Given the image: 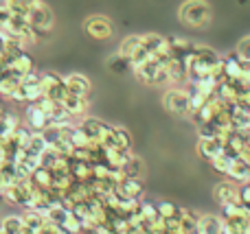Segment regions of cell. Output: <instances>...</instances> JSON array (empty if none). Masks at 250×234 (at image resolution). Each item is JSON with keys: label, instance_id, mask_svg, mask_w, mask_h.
Here are the masks:
<instances>
[{"label": "cell", "instance_id": "cell-1", "mask_svg": "<svg viewBox=\"0 0 250 234\" xmlns=\"http://www.w3.org/2000/svg\"><path fill=\"white\" fill-rule=\"evenodd\" d=\"M178 18L187 26L200 29V26H207L211 22V7H208L207 0H187L178 11Z\"/></svg>", "mask_w": 250, "mask_h": 234}, {"label": "cell", "instance_id": "cell-2", "mask_svg": "<svg viewBox=\"0 0 250 234\" xmlns=\"http://www.w3.org/2000/svg\"><path fill=\"white\" fill-rule=\"evenodd\" d=\"M42 94H44V90H42V74H38L33 70V72H29V74H24V77H22L18 90L13 92L9 99L18 101V103H33V101H38Z\"/></svg>", "mask_w": 250, "mask_h": 234}, {"label": "cell", "instance_id": "cell-3", "mask_svg": "<svg viewBox=\"0 0 250 234\" xmlns=\"http://www.w3.org/2000/svg\"><path fill=\"white\" fill-rule=\"evenodd\" d=\"M26 18H29L31 26L35 29V33H38L40 37L46 35V33H51L53 22H55V16H53L51 7H48L46 2H42V0H38V2L29 9V16Z\"/></svg>", "mask_w": 250, "mask_h": 234}, {"label": "cell", "instance_id": "cell-4", "mask_svg": "<svg viewBox=\"0 0 250 234\" xmlns=\"http://www.w3.org/2000/svg\"><path fill=\"white\" fill-rule=\"evenodd\" d=\"M165 108L169 109L176 116H187L191 114V96L189 90H182V88H171V90L165 94Z\"/></svg>", "mask_w": 250, "mask_h": 234}, {"label": "cell", "instance_id": "cell-5", "mask_svg": "<svg viewBox=\"0 0 250 234\" xmlns=\"http://www.w3.org/2000/svg\"><path fill=\"white\" fill-rule=\"evenodd\" d=\"M42 90L46 96H51L53 101L62 103L64 96L68 94V86H66V79L57 72H44L42 74Z\"/></svg>", "mask_w": 250, "mask_h": 234}, {"label": "cell", "instance_id": "cell-6", "mask_svg": "<svg viewBox=\"0 0 250 234\" xmlns=\"http://www.w3.org/2000/svg\"><path fill=\"white\" fill-rule=\"evenodd\" d=\"M83 29L92 39H110L114 35V24L105 16H90L83 22Z\"/></svg>", "mask_w": 250, "mask_h": 234}, {"label": "cell", "instance_id": "cell-7", "mask_svg": "<svg viewBox=\"0 0 250 234\" xmlns=\"http://www.w3.org/2000/svg\"><path fill=\"white\" fill-rule=\"evenodd\" d=\"M24 123L33 131H44L48 125H51V121H48V112L40 108L38 101L29 103V108H26V114H24Z\"/></svg>", "mask_w": 250, "mask_h": 234}, {"label": "cell", "instance_id": "cell-8", "mask_svg": "<svg viewBox=\"0 0 250 234\" xmlns=\"http://www.w3.org/2000/svg\"><path fill=\"white\" fill-rule=\"evenodd\" d=\"M160 68H163V64H160L156 57H151V59H147L145 64L136 66V68H132V70H134V74H136V79H138L141 83H147V86H156Z\"/></svg>", "mask_w": 250, "mask_h": 234}, {"label": "cell", "instance_id": "cell-9", "mask_svg": "<svg viewBox=\"0 0 250 234\" xmlns=\"http://www.w3.org/2000/svg\"><path fill=\"white\" fill-rule=\"evenodd\" d=\"M224 144L226 140L222 136H215V138H200L198 140V153L207 160H213L220 153H224Z\"/></svg>", "mask_w": 250, "mask_h": 234}, {"label": "cell", "instance_id": "cell-10", "mask_svg": "<svg viewBox=\"0 0 250 234\" xmlns=\"http://www.w3.org/2000/svg\"><path fill=\"white\" fill-rule=\"evenodd\" d=\"M79 127L83 129V134L90 138V143H99L101 138H104V134H105V129H108V123H104V121H99V118H92V116H86V118H82V123H79Z\"/></svg>", "mask_w": 250, "mask_h": 234}, {"label": "cell", "instance_id": "cell-11", "mask_svg": "<svg viewBox=\"0 0 250 234\" xmlns=\"http://www.w3.org/2000/svg\"><path fill=\"white\" fill-rule=\"evenodd\" d=\"M117 193L123 197H132V199H143L145 186H143L141 178H125L117 184Z\"/></svg>", "mask_w": 250, "mask_h": 234}, {"label": "cell", "instance_id": "cell-12", "mask_svg": "<svg viewBox=\"0 0 250 234\" xmlns=\"http://www.w3.org/2000/svg\"><path fill=\"white\" fill-rule=\"evenodd\" d=\"M66 79V86H68V92H73V94H79V96H88L92 90V83L90 79L86 77V74H79V72H73L68 74Z\"/></svg>", "mask_w": 250, "mask_h": 234}, {"label": "cell", "instance_id": "cell-13", "mask_svg": "<svg viewBox=\"0 0 250 234\" xmlns=\"http://www.w3.org/2000/svg\"><path fill=\"white\" fill-rule=\"evenodd\" d=\"M226 178L233 180V182H239V184L250 182V162H246L244 158H237V160H233V164H230Z\"/></svg>", "mask_w": 250, "mask_h": 234}, {"label": "cell", "instance_id": "cell-14", "mask_svg": "<svg viewBox=\"0 0 250 234\" xmlns=\"http://www.w3.org/2000/svg\"><path fill=\"white\" fill-rule=\"evenodd\" d=\"M62 103H64V108L73 114V118L75 116H83V114H86V109H88V96H79V94L68 92V94L64 96V101H62Z\"/></svg>", "mask_w": 250, "mask_h": 234}, {"label": "cell", "instance_id": "cell-15", "mask_svg": "<svg viewBox=\"0 0 250 234\" xmlns=\"http://www.w3.org/2000/svg\"><path fill=\"white\" fill-rule=\"evenodd\" d=\"M239 186L235 182H230V180H224V182H220L215 186V191H213V195H215V201L217 204H229V201H233V197L237 195Z\"/></svg>", "mask_w": 250, "mask_h": 234}, {"label": "cell", "instance_id": "cell-16", "mask_svg": "<svg viewBox=\"0 0 250 234\" xmlns=\"http://www.w3.org/2000/svg\"><path fill=\"white\" fill-rule=\"evenodd\" d=\"M9 66H11V70L16 74H20V77H24V74L33 72V57L29 55V53H20V55H16L13 59H9Z\"/></svg>", "mask_w": 250, "mask_h": 234}, {"label": "cell", "instance_id": "cell-17", "mask_svg": "<svg viewBox=\"0 0 250 234\" xmlns=\"http://www.w3.org/2000/svg\"><path fill=\"white\" fill-rule=\"evenodd\" d=\"M198 234H222V219L215 215H202L198 221Z\"/></svg>", "mask_w": 250, "mask_h": 234}, {"label": "cell", "instance_id": "cell-18", "mask_svg": "<svg viewBox=\"0 0 250 234\" xmlns=\"http://www.w3.org/2000/svg\"><path fill=\"white\" fill-rule=\"evenodd\" d=\"M224 74H226V79L242 77V57L237 53H230V55L224 57Z\"/></svg>", "mask_w": 250, "mask_h": 234}, {"label": "cell", "instance_id": "cell-19", "mask_svg": "<svg viewBox=\"0 0 250 234\" xmlns=\"http://www.w3.org/2000/svg\"><path fill=\"white\" fill-rule=\"evenodd\" d=\"M70 175H73L75 180H79V182H92V180H95L90 162H77V160H73V164H70Z\"/></svg>", "mask_w": 250, "mask_h": 234}, {"label": "cell", "instance_id": "cell-20", "mask_svg": "<svg viewBox=\"0 0 250 234\" xmlns=\"http://www.w3.org/2000/svg\"><path fill=\"white\" fill-rule=\"evenodd\" d=\"M22 221H24V228H29L33 232H42V228L46 226V217L42 213H38V210H24Z\"/></svg>", "mask_w": 250, "mask_h": 234}, {"label": "cell", "instance_id": "cell-21", "mask_svg": "<svg viewBox=\"0 0 250 234\" xmlns=\"http://www.w3.org/2000/svg\"><path fill=\"white\" fill-rule=\"evenodd\" d=\"M16 182H18V175H16L13 162H4V164L0 166V195H2L9 186H13Z\"/></svg>", "mask_w": 250, "mask_h": 234}, {"label": "cell", "instance_id": "cell-22", "mask_svg": "<svg viewBox=\"0 0 250 234\" xmlns=\"http://www.w3.org/2000/svg\"><path fill=\"white\" fill-rule=\"evenodd\" d=\"M48 121H51V125L62 127V125H68V123L73 121V114L64 108V103H55V108L48 112Z\"/></svg>", "mask_w": 250, "mask_h": 234}, {"label": "cell", "instance_id": "cell-23", "mask_svg": "<svg viewBox=\"0 0 250 234\" xmlns=\"http://www.w3.org/2000/svg\"><path fill=\"white\" fill-rule=\"evenodd\" d=\"M31 180H33V184L38 188H48L53 184V169H46V166L40 164L38 169H33Z\"/></svg>", "mask_w": 250, "mask_h": 234}, {"label": "cell", "instance_id": "cell-24", "mask_svg": "<svg viewBox=\"0 0 250 234\" xmlns=\"http://www.w3.org/2000/svg\"><path fill=\"white\" fill-rule=\"evenodd\" d=\"M68 215H70V210L66 208V206H62V204H55V206H51V210H48L44 217H46V223H55V226H64L66 223V219H68Z\"/></svg>", "mask_w": 250, "mask_h": 234}, {"label": "cell", "instance_id": "cell-25", "mask_svg": "<svg viewBox=\"0 0 250 234\" xmlns=\"http://www.w3.org/2000/svg\"><path fill=\"white\" fill-rule=\"evenodd\" d=\"M0 228L9 234H22L24 230V221H22V215H9V217L0 219Z\"/></svg>", "mask_w": 250, "mask_h": 234}, {"label": "cell", "instance_id": "cell-26", "mask_svg": "<svg viewBox=\"0 0 250 234\" xmlns=\"http://www.w3.org/2000/svg\"><path fill=\"white\" fill-rule=\"evenodd\" d=\"M29 153H33V156H42L44 151L48 149V140L46 136H44V131H33V136H31V143H29Z\"/></svg>", "mask_w": 250, "mask_h": 234}, {"label": "cell", "instance_id": "cell-27", "mask_svg": "<svg viewBox=\"0 0 250 234\" xmlns=\"http://www.w3.org/2000/svg\"><path fill=\"white\" fill-rule=\"evenodd\" d=\"M138 44H141V35H127V37L121 42V46H119V55H123V57H132L134 55V51L138 48Z\"/></svg>", "mask_w": 250, "mask_h": 234}, {"label": "cell", "instance_id": "cell-28", "mask_svg": "<svg viewBox=\"0 0 250 234\" xmlns=\"http://www.w3.org/2000/svg\"><path fill=\"white\" fill-rule=\"evenodd\" d=\"M233 160H237V158H230V156H226V153H220L217 158H213V160H208V162H211V166L220 175H226L230 169V164H233Z\"/></svg>", "mask_w": 250, "mask_h": 234}, {"label": "cell", "instance_id": "cell-29", "mask_svg": "<svg viewBox=\"0 0 250 234\" xmlns=\"http://www.w3.org/2000/svg\"><path fill=\"white\" fill-rule=\"evenodd\" d=\"M35 2H38V0H4V4H7L13 13H20V16H29V9L33 7Z\"/></svg>", "mask_w": 250, "mask_h": 234}, {"label": "cell", "instance_id": "cell-30", "mask_svg": "<svg viewBox=\"0 0 250 234\" xmlns=\"http://www.w3.org/2000/svg\"><path fill=\"white\" fill-rule=\"evenodd\" d=\"M114 138H117L119 149H123V151H132V136H129L127 129H123V127H114Z\"/></svg>", "mask_w": 250, "mask_h": 234}, {"label": "cell", "instance_id": "cell-31", "mask_svg": "<svg viewBox=\"0 0 250 234\" xmlns=\"http://www.w3.org/2000/svg\"><path fill=\"white\" fill-rule=\"evenodd\" d=\"M123 171H125V175H127V178H141V173H143V160H141V158H134L132 156L127 162H125Z\"/></svg>", "mask_w": 250, "mask_h": 234}, {"label": "cell", "instance_id": "cell-32", "mask_svg": "<svg viewBox=\"0 0 250 234\" xmlns=\"http://www.w3.org/2000/svg\"><path fill=\"white\" fill-rule=\"evenodd\" d=\"M138 210H141V215L145 217V221H154V219H158V206L151 204V201H145L141 199V206H138Z\"/></svg>", "mask_w": 250, "mask_h": 234}, {"label": "cell", "instance_id": "cell-33", "mask_svg": "<svg viewBox=\"0 0 250 234\" xmlns=\"http://www.w3.org/2000/svg\"><path fill=\"white\" fill-rule=\"evenodd\" d=\"M158 215L163 219H169V217H176L178 213H180V208H178L176 204H171V201H158Z\"/></svg>", "mask_w": 250, "mask_h": 234}, {"label": "cell", "instance_id": "cell-34", "mask_svg": "<svg viewBox=\"0 0 250 234\" xmlns=\"http://www.w3.org/2000/svg\"><path fill=\"white\" fill-rule=\"evenodd\" d=\"M198 129H200V138H215V136H220V127L213 121L198 125Z\"/></svg>", "mask_w": 250, "mask_h": 234}, {"label": "cell", "instance_id": "cell-35", "mask_svg": "<svg viewBox=\"0 0 250 234\" xmlns=\"http://www.w3.org/2000/svg\"><path fill=\"white\" fill-rule=\"evenodd\" d=\"M110 68H112L114 72H123V70L132 68V64H129L127 57H123V55H119V53H117V57H112V59H110Z\"/></svg>", "mask_w": 250, "mask_h": 234}, {"label": "cell", "instance_id": "cell-36", "mask_svg": "<svg viewBox=\"0 0 250 234\" xmlns=\"http://www.w3.org/2000/svg\"><path fill=\"white\" fill-rule=\"evenodd\" d=\"M244 206H237L233 204V201H229V204H222V219H233L237 217V215H242Z\"/></svg>", "mask_w": 250, "mask_h": 234}, {"label": "cell", "instance_id": "cell-37", "mask_svg": "<svg viewBox=\"0 0 250 234\" xmlns=\"http://www.w3.org/2000/svg\"><path fill=\"white\" fill-rule=\"evenodd\" d=\"M237 55L242 57V59H248V61H250V35H248V37H244L242 42H239Z\"/></svg>", "mask_w": 250, "mask_h": 234}, {"label": "cell", "instance_id": "cell-38", "mask_svg": "<svg viewBox=\"0 0 250 234\" xmlns=\"http://www.w3.org/2000/svg\"><path fill=\"white\" fill-rule=\"evenodd\" d=\"M9 20H11V9L2 2V4H0V29H4Z\"/></svg>", "mask_w": 250, "mask_h": 234}, {"label": "cell", "instance_id": "cell-39", "mask_svg": "<svg viewBox=\"0 0 250 234\" xmlns=\"http://www.w3.org/2000/svg\"><path fill=\"white\" fill-rule=\"evenodd\" d=\"M239 195H242L244 206H250V182H244L242 186H239Z\"/></svg>", "mask_w": 250, "mask_h": 234}, {"label": "cell", "instance_id": "cell-40", "mask_svg": "<svg viewBox=\"0 0 250 234\" xmlns=\"http://www.w3.org/2000/svg\"><path fill=\"white\" fill-rule=\"evenodd\" d=\"M95 234H119V232L114 230L112 226H108V223H101V226L95 230Z\"/></svg>", "mask_w": 250, "mask_h": 234}, {"label": "cell", "instance_id": "cell-41", "mask_svg": "<svg viewBox=\"0 0 250 234\" xmlns=\"http://www.w3.org/2000/svg\"><path fill=\"white\" fill-rule=\"evenodd\" d=\"M7 42H9V35L4 31H0V57L7 53Z\"/></svg>", "mask_w": 250, "mask_h": 234}, {"label": "cell", "instance_id": "cell-42", "mask_svg": "<svg viewBox=\"0 0 250 234\" xmlns=\"http://www.w3.org/2000/svg\"><path fill=\"white\" fill-rule=\"evenodd\" d=\"M222 234H237V230H235V228L230 226L226 219H222Z\"/></svg>", "mask_w": 250, "mask_h": 234}, {"label": "cell", "instance_id": "cell-43", "mask_svg": "<svg viewBox=\"0 0 250 234\" xmlns=\"http://www.w3.org/2000/svg\"><path fill=\"white\" fill-rule=\"evenodd\" d=\"M0 234H9V232H4V230H2V228H0Z\"/></svg>", "mask_w": 250, "mask_h": 234}]
</instances>
